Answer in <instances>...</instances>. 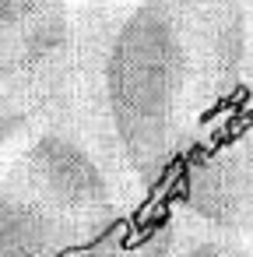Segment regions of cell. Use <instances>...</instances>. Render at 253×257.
Returning <instances> with one entry per match:
<instances>
[{
  "mask_svg": "<svg viewBox=\"0 0 253 257\" xmlns=\"http://www.w3.org/2000/svg\"><path fill=\"white\" fill-rule=\"evenodd\" d=\"M78 0H0V155L78 99Z\"/></svg>",
  "mask_w": 253,
  "mask_h": 257,
  "instance_id": "cell-1",
  "label": "cell"
},
{
  "mask_svg": "<svg viewBox=\"0 0 253 257\" xmlns=\"http://www.w3.org/2000/svg\"><path fill=\"white\" fill-rule=\"evenodd\" d=\"M134 229L137 218H71L0 173V257H123Z\"/></svg>",
  "mask_w": 253,
  "mask_h": 257,
  "instance_id": "cell-3",
  "label": "cell"
},
{
  "mask_svg": "<svg viewBox=\"0 0 253 257\" xmlns=\"http://www.w3.org/2000/svg\"><path fill=\"white\" fill-rule=\"evenodd\" d=\"M4 176L81 222H127L148 208L88 127L78 99L32 134L4 166Z\"/></svg>",
  "mask_w": 253,
  "mask_h": 257,
  "instance_id": "cell-2",
  "label": "cell"
}]
</instances>
